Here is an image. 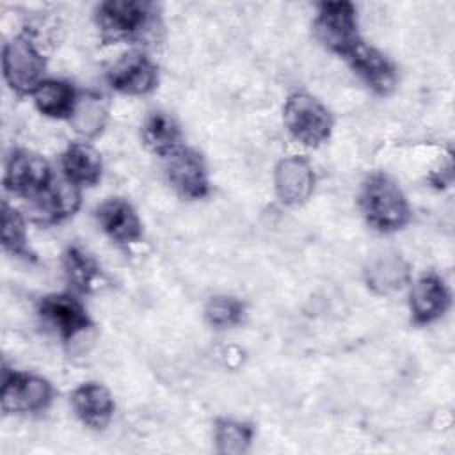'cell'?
I'll return each instance as SVG.
<instances>
[{
    "instance_id": "52a82bcc",
    "label": "cell",
    "mask_w": 455,
    "mask_h": 455,
    "mask_svg": "<svg viewBox=\"0 0 455 455\" xmlns=\"http://www.w3.org/2000/svg\"><path fill=\"white\" fill-rule=\"evenodd\" d=\"M53 181L50 164L37 153L32 151H14L5 165L4 185L9 192L36 199L41 196Z\"/></svg>"
},
{
    "instance_id": "d6986e66",
    "label": "cell",
    "mask_w": 455,
    "mask_h": 455,
    "mask_svg": "<svg viewBox=\"0 0 455 455\" xmlns=\"http://www.w3.org/2000/svg\"><path fill=\"white\" fill-rule=\"evenodd\" d=\"M142 142L144 146L158 156L167 158L183 144V135L176 119L162 110L151 112L142 124Z\"/></svg>"
},
{
    "instance_id": "9c48e42d",
    "label": "cell",
    "mask_w": 455,
    "mask_h": 455,
    "mask_svg": "<svg viewBox=\"0 0 455 455\" xmlns=\"http://www.w3.org/2000/svg\"><path fill=\"white\" fill-rule=\"evenodd\" d=\"M165 172L171 187L183 199H203L210 192L208 169L203 156L187 146H181L169 155Z\"/></svg>"
},
{
    "instance_id": "2e32d148",
    "label": "cell",
    "mask_w": 455,
    "mask_h": 455,
    "mask_svg": "<svg viewBox=\"0 0 455 455\" xmlns=\"http://www.w3.org/2000/svg\"><path fill=\"white\" fill-rule=\"evenodd\" d=\"M76 418L92 430L105 428L114 416V398L100 382H84L71 395Z\"/></svg>"
},
{
    "instance_id": "7c38bea8",
    "label": "cell",
    "mask_w": 455,
    "mask_h": 455,
    "mask_svg": "<svg viewBox=\"0 0 455 455\" xmlns=\"http://www.w3.org/2000/svg\"><path fill=\"white\" fill-rule=\"evenodd\" d=\"M315 171L311 164L299 155L283 158L274 174V187L279 201L286 206L304 204L315 190Z\"/></svg>"
},
{
    "instance_id": "8fae6325",
    "label": "cell",
    "mask_w": 455,
    "mask_h": 455,
    "mask_svg": "<svg viewBox=\"0 0 455 455\" xmlns=\"http://www.w3.org/2000/svg\"><path fill=\"white\" fill-rule=\"evenodd\" d=\"M348 66L352 71L377 94H389L396 82L398 75L393 66V62L377 48L368 46L366 43L355 44L347 55H345Z\"/></svg>"
},
{
    "instance_id": "8992f818",
    "label": "cell",
    "mask_w": 455,
    "mask_h": 455,
    "mask_svg": "<svg viewBox=\"0 0 455 455\" xmlns=\"http://www.w3.org/2000/svg\"><path fill=\"white\" fill-rule=\"evenodd\" d=\"M53 398L52 384L39 375L5 370L2 380V411L5 414H34L44 411Z\"/></svg>"
},
{
    "instance_id": "603a6c76",
    "label": "cell",
    "mask_w": 455,
    "mask_h": 455,
    "mask_svg": "<svg viewBox=\"0 0 455 455\" xmlns=\"http://www.w3.org/2000/svg\"><path fill=\"white\" fill-rule=\"evenodd\" d=\"M254 437V428L238 419L220 418L213 427V439L217 451L222 455H242L249 450Z\"/></svg>"
},
{
    "instance_id": "ffe728a7",
    "label": "cell",
    "mask_w": 455,
    "mask_h": 455,
    "mask_svg": "<svg viewBox=\"0 0 455 455\" xmlns=\"http://www.w3.org/2000/svg\"><path fill=\"white\" fill-rule=\"evenodd\" d=\"M108 119L107 100L92 91L78 92V100L69 116L71 128L84 139H92L100 135Z\"/></svg>"
},
{
    "instance_id": "30bf717a",
    "label": "cell",
    "mask_w": 455,
    "mask_h": 455,
    "mask_svg": "<svg viewBox=\"0 0 455 455\" xmlns=\"http://www.w3.org/2000/svg\"><path fill=\"white\" fill-rule=\"evenodd\" d=\"M108 85L130 96H142L151 92L158 84V66L151 57L140 50L124 53L107 75Z\"/></svg>"
},
{
    "instance_id": "44dd1931",
    "label": "cell",
    "mask_w": 455,
    "mask_h": 455,
    "mask_svg": "<svg viewBox=\"0 0 455 455\" xmlns=\"http://www.w3.org/2000/svg\"><path fill=\"white\" fill-rule=\"evenodd\" d=\"M36 108L53 119H69L78 92L69 82L64 80H43L32 92Z\"/></svg>"
},
{
    "instance_id": "ac0fdd59",
    "label": "cell",
    "mask_w": 455,
    "mask_h": 455,
    "mask_svg": "<svg viewBox=\"0 0 455 455\" xmlns=\"http://www.w3.org/2000/svg\"><path fill=\"white\" fill-rule=\"evenodd\" d=\"M364 279L373 293L391 295L409 283L411 270L400 254H384L366 267Z\"/></svg>"
},
{
    "instance_id": "e0dca14e",
    "label": "cell",
    "mask_w": 455,
    "mask_h": 455,
    "mask_svg": "<svg viewBox=\"0 0 455 455\" xmlns=\"http://www.w3.org/2000/svg\"><path fill=\"white\" fill-rule=\"evenodd\" d=\"M60 167L64 172V178L78 187H92L100 181L103 162L100 153L85 144V142H75L66 148L60 158Z\"/></svg>"
},
{
    "instance_id": "5b68a950",
    "label": "cell",
    "mask_w": 455,
    "mask_h": 455,
    "mask_svg": "<svg viewBox=\"0 0 455 455\" xmlns=\"http://www.w3.org/2000/svg\"><path fill=\"white\" fill-rule=\"evenodd\" d=\"M2 69L7 85L20 96H27L44 80L46 62L30 37L16 36L4 44Z\"/></svg>"
},
{
    "instance_id": "3957f363",
    "label": "cell",
    "mask_w": 455,
    "mask_h": 455,
    "mask_svg": "<svg viewBox=\"0 0 455 455\" xmlns=\"http://www.w3.org/2000/svg\"><path fill=\"white\" fill-rule=\"evenodd\" d=\"M283 123L288 133L307 148L323 144L334 126L331 110L307 92H293L283 107Z\"/></svg>"
},
{
    "instance_id": "d4e9b609",
    "label": "cell",
    "mask_w": 455,
    "mask_h": 455,
    "mask_svg": "<svg viewBox=\"0 0 455 455\" xmlns=\"http://www.w3.org/2000/svg\"><path fill=\"white\" fill-rule=\"evenodd\" d=\"M206 322L217 329L236 327L245 318V304L231 295H215L204 307Z\"/></svg>"
},
{
    "instance_id": "7a4b0ae2",
    "label": "cell",
    "mask_w": 455,
    "mask_h": 455,
    "mask_svg": "<svg viewBox=\"0 0 455 455\" xmlns=\"http://www.w3.org/2000/svg\"><path fill=\"white\" fill-rule=\"evenodd\" d=\"M96 27L103 43L144 37L156 21V5L146 0H108L96 7Z\"/></svg>"
},
{
    "instance_id": "9a60e30c",
    "label": "cell",
    "mask_w": 455,
    "mask_h": 455,
    "mask_svg": "<svg viewBox=\"0 0 455 455\" xmlns=\"http://www.w3.org/2000/svg\"><path fill=\"white\" fill-rule=\"evenodd\" d=\"M96 220L103 233L116 243L128 245L142 236V222L135 208L121 197L103 201L96 208Z\"/></svg>"
},
{
    "instance_id": "ba28073f",
    "label": "cell",
    "mask_w": 455,
    "mask_h": 455,
    "mask_svg": "<svg viewBox=\"0 0 455 455\" xmlns=\"http://www.w3.org/2000/svg\"><path fill=\"white\" fill-rule=\"evenodd\" d=\"M37 315L59 338L73 339L92 327L84 304L71 293H50L37 304Z\"/></svg>"
},
{
    "instance_id": "277c9868",
    "label": "cell",
    "mask_w": 455,
    "mask_h": 455,
    "mask_svg": "<svg viewBox=\"0 0 455 455\" xmlns=\"http://www.w3.org/2000/svg\"><path fill=\"white\" fill-rule=\"evenodd\" d=\"M316 39L332 53L345 57L363 39L359 36L357 11L350 2H322L313 21Z\"/></svg>"
},
{
    "instance_id": "4fadbf2b",
    "label": "cell",
    "mask_w": 455,
    "mask_h": 455,
    "mask_svg": "<svg viewBox=\"0 0 455 455\" xmlns=\"http://www.w3.org/2000/svg\"><path fill=\"white\" fill-rule=\"evenodd\" d=\"M451 295L446 283L434 272L423 274L411 288L409 307L416 325H427L439 320L450 307Z\"/></svg>"
},
{
    "instance_id": "cb8c5ba5",
    "label": "cell",
    "mask_w": 455,
    "mask_h": 455,
    "mask_svg": "<svg viewBox=\"0 0 455 455\" xmlns=\"http://www.w3.org/2000/svg\"><path fill=\"white\" fill-rule=\"evenodd\" d=\"M2 245L7 252L20 258H32L27 245V226L23 215L9 206L5 201L2 203Z\"/></svg>"
},
{
    "instance_id": "7402d4cb",
    "label": "cell",
    "mask_w": 455,
    "mask_h": 455,
    "mask_svg": "<svg viewBox=\"0 0 455 455\" xmlns=\"http://www.w3.org/2000/svg\"><path fill=\"white\" fill-rule=\"evenodd\" d=\"M62 268L66 281L75 291L87 293L98 281L101 268L96 259L78 245H69L62 254Z\"/></svg>"
},
{
    "instance_id": "5bb4252c",
    "label": "cell",
    "mask_w": 455,
    "mask_h": 455,
    "mask_svg": "<svg viewBox=\"0 0 455 455\" xmlns=\"http://www.w3.org/2000/svg\"><path fill=\"white\" fill-rule=\"evenodd\" d=\"M34 219L41 224H57L76 213L82 203L80 187L69 180H53L52 185L32 199Z\"/></svg>"
},
{
    "instance_id": "6da1fadb",
    "label": "cell",
    "mask_w": 455,
    "mask_h": 455,
    "mask_svg": "<svg viewBox=\"0 0 455 455\" xmlns=\"http://www.w3.org/2000/svg\"><path fill=\"white\" fill-rule=\"evenodd\" d=\"M359 208L366 222L380 231L393 233L411 220V206L400 185L384 172L370 174L359 192Z\"/></svg>"
}]
</instances>
